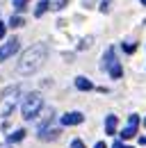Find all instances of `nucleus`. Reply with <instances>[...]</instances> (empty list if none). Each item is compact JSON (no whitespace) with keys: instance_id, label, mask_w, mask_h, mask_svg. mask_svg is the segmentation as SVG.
Returning <instances> with one entry per match:
<instances>
[{"instance_id":"obj_1","label":"nucleus","mask_w":146,"mask_h":148,"mask_svg":"<svg viewBox=\"0 0 146 148\" xmlns=\"http://www.w3.org/2000/svg\"><path fill=\"white\" fill-rule=\"evenodd\" d=\"M46 59H48V46L46 43H34L21 55V59L16 64V71L21 75H32L34 71H39L43 66Z\"/></svg>"},{"instance_id":"obj_2","label":"nucleus","mask_w":146,"mask_h":148,"mask_svg":"<svg viewBox=\"0 0 146 148\" xmlns=\"http://www.w3.org/2000/svg\"><path fill=\"white\" fill-rule=\"evenodd\" d=\"M43 107V98H41V93H28L25 98H23V103H21V114H23V119L25 121H32L36 114L41 112Z\"/></svg>"},{"instance_id":"obj_3","label":"nucleus","mask_w":146,"mask_h":148,"mask_svg":"<svg viewBox=\"0 0 146 148\" xmlns=\"http://www.w3.org/2000/svg\"><path fill=\"white\" fill-rule=\"evenodd\" d=\"M18 93H21V87H9L7 91L2 93V105H0V114L2 116H9L14 107L18 103Z\"/></svg>"},{"instance_id":"obj_4","label":"nucleus","mask_w":146,"mask_h":148,"mask_svg":"<svg viewBox=\"0 0 146 148\" xmlns=\"http://www.w3.org/2000/svg\"><path fill=\"white\" fill-rule=\"evenodd\" d=\"M103 69L107 71L114 80H119L121 75H123V69H121V64H119V59L114 57V48L110 46L107 50H105V57H103Z\"/></svg>"},{"instance_id":"obj_5","label":"nucleus","mask_w":146,"mask_h":148,"mask_svg":"<svg viewBox=\"0 0 146 148\" xmlns=\"http://www.w3.org/2000/svg\"><path fill=\"white\" fill-rule=\"evenodd\" d=\"M18 46H21V43H18V39H16V37L9 39L5 46H0V62H5L7 57H12V55H14V53L18 50Z\"/></svg>"},{"instance_id":"obj_6","label":"nucleus","mask_w":146,"mask_h":148,"mask_svg":"<svg viewBox=\"0 0 146 148\" xmlns=\"http://www.w3.org/2000/svg\"><path fill=\"white\" fill-rule=\"evenodd\" d=\"M82 121H85V116L80 112H69L62 116V125H80Z\"/></svg>"},{"instance_id":"obj_7","label":"nucleus","mask_w":146,"mask_h":148,"mask_svg":"<svg viewBox=\"0 0 146 148\" xmlns=\"http://www.w3.org/2000/svg\"><path fill=\"white\" fill-rule=\"evenodd\" d=\"M57 137H59V130L57 128H46V130L39 132V139H43V141H53Z\"/></svg>"},{"instance_id":"obj_8","label":"nucleus","mask_w":146,"mask_h":148,"mask_svg":"<svg viewBox=\"0 0 146 148\" xmlns=\"http://www.w3.org/2000/svg\"><path fill=\"white\" fill-rule=\"evenodd\" d=\"M75 87H78L80 91H91V89H94V82L87 80V77H82V75H78V77H75Z\"/></svg>"},{"instance_id":"obj_9","label":"nucleus","mask_w":146,"mask_h":148,"mask_svg":"<svg viewBox=\"0 0 146 148\" xmlns=\"http://www.w3.org/2000/svg\"><path fill=\"white\" fill-rule=\"evenodd\" d=\"M114 132H116V116H114V114H107V119H105V134L114 137Z\"/></svg>"},{"instance_id":"obj_10","label":"nucleus","mask_w":146,"mask_h":148,"mask_svg":"<svg viewBox=\"0 0 146 148\" xmlns=\"http://www.w3.org/2000/svg\"><path fill=\"white\" fill-rule=\"evenodd\" d=\"M23 139H25V130H16V132H12V134L7 137L9 144H18V141H23Z\"/></svg>"},{"instance_id":"obj_11","label":"nucleus","mask_w":146,"mask_h":148,"mask_svg":"<svg viewBox=\"0 0 146 148\" xmlns=\"http://www.w3.org/2000/svg\"><path fill=\"white\" fill-rule=\"evenodd\" d=\"M50 7H48V0H41V2H36V9H34V16L39 18V16H43L46 12H48Z\"/></svg>"},{"instance_id":"obj_12","label":"nucleus","mask_w":146,"mask_h":148,"mask_svg":"<svg viewBox=\"0 0 146 148\" xmlns=\"http://www.w3.org/2000/svg\"><path fill=\"white\" fill-rule=\"evenodd\" d=\"M135 134H137V128H132V125H126L121 130V139H132Z\"/></svg>"},{"instance_id":"obj_13","label":"nucleus","mask_w":146,"mask_h":148,"mask_svg":"<svg viewBox=\"0 0 146 148\" xmlns=\"http://www.w3.org/2000/svg\"><path fill=\"white\" fill-rule=\"evenodd\" d=\"M66 2H69V0H48V7H50L53 12H59L62 7H66Z\"/></svg>"},{"instance_id":"obj_14","label":"nucleus","mask_w":146,"mask_h":148,"mask_svg":"<svg viewBox=\"0 0 146 148\" xmlns=\"http://www.w3.org/2000/svg\"><path fill=\"white\" fill-rule=\"evenodd\" d=\"M23 23H25V21H23V18L16 14V16H12V18H9V27H21Z\"/></svg>"},{"instance_id":"obj_15","label":"nucleus","mask_w":146,"mask_h":148,"mask_svg":"<svg viewBox=\"0 0 146 148\" xmlns=\"http://www.w3.org/2000/svg\"><path fill=\"white\" fill-rule=\"evenodd\" d=\"M135 48H137V43H135V41H123V53L130 55V53H135Z\"/></svg>"},{"instance_id":"obj_16","label":"nucleus","mask_w":146,"mask_h":148,"mask_svg":"<svg viewBox=\"0 0 146 148\" xmlns=\"http://www.w3.org/2000/svg\"><path fill=\"white\" fill-rule=\"evenodd\" d=\"M128 125L137 128V125H139V116H137V114H130V116H128Z\"/></svg>"},{"instance_id":"obj_17","label":"nucleus","mask_w":146,"mask_h":148,"mask_svg":"<svg viewBox=\"0 0 146 148\" xmlns=\"http://www.w3.org/2000/svg\"><path fill=\"white\" fill-rule=\"evenodd\" d=\"M30 0H14V9L16 12H21V9H25V5H28Z\"/></svg>"},{"instance_id":"obj_18","label":"nucleus","mask_w":146,"mask_h":148,"mask_svg":"<svg viewBox=\"0 0 146 148\" xmlns=\"http://www.w3.org/2000/svg\"><path fill=\"white\" fill-rule=\"evenodd\" d=\"M110 5H112V0H103L101 2V12H110Z\"/></svg>"},{"instance_id":"obj_19","label":"nucleus","mask_w":146,"mask_h":148,"mask_svg":"<svg viewBox=\"0 0 146 148\" xmlns=\"http://www.w3.org/2000/svg\"><path fill=\"white\" fill-rule=\"evenodd\" d=\"M71 148H85L82 139H73V141H71Z\"/></svg>"},{"instance_id":"obj_20","label":"nucleus","mask_w":146,"mask_h":148,"mask_svg":"<svg viewBox=\"0 0 146 148\" xmlns=\"http://www.w3.org/2000/svg\"><path fill=\"white\" fill-rule=\"evenodd\" d=\"M94 148H107V146H105V141H96V146H94Z\"/></svg>"},{"instance_id":"obj_21","label":"nucleus","mask_w":146,"mask_h":148,"mask_svg":"<svg viewBox=\"0 0 146 148\" xmlns=\"http://www.w3.org/2000/svg\"><path fill=\"white\" fill-rule=\"evenodd\" d=\"M112 148H128V146H123L121 141H114V146H112Z\"/></svg>"},{"instance_id":"obj_22","label":"nucleus","mask_w":146,"mask_h":148,"mask_svg":"<svg viewBox=\"0 0 146 148\" xmlns=\"http://www.w3.org/2000/svg\"><path fill=\"white\" fill-rule=\"evenodd\" d=\"M5 37V23H0V39Z\"/></svg>"},{"instance_id":"obj_23","label":"nucleus","mask_w":146,"mask_h":148,"mask_svg":"<svg viewBox=\"0 0 146 148\" xmlns=\"http://www.w3.org/2000/svg\"><path fill=\"white\" fill-rule=\"evenodd\" d=\"M139 144H142V146H146V134H144V137H139Z\"/></svg>"},{"instance_id":"obj_24","label":"nucleus","mask_w":146,"mask_h":148,"mask_svg":"<svg viewBox=\"0 0 146 148\" xmlns=\"http://www.w3.org/2000/svg\"><path fill=\"white\" fill-rule=\"evenodd\" d=\"M142 5H146V0H142Z\"/></svg>"},{"instance_id":"obj_25","label":"nucleus","mask_w":146,"mask_h":148,"mask_svg":"<svg viewBox=\"0 0 146 148\" xmlns=\"http://www.w3.org/2000/svg\"><path fill=\"white\" fill-rule=\"evenodd\" d=\"M144 128H146V119H144Z\"/></svg>"},{"instance_id":"obj_26","label":"nucleus","mask_w":146,"mask_h":148,"mask_svg":"<svg viewBox=\"0 0 146 148\" xmlns=\"http://www.w3.org/2000/svg\"><path fill=\"white\" fill-rule=\"evenodd\" d=\"M128 148H130V146H128Z\"/></svg>"}]
</instances>
